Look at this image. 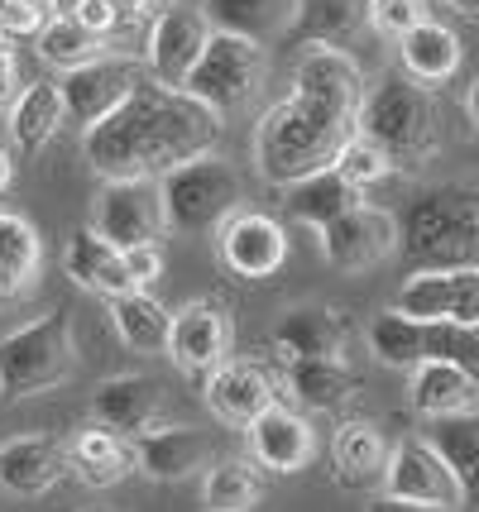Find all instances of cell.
I'll return each instance as SVG.
<instances>
[{
	"label": "cell",
	"instance_id": "6da1fadb",
	"mask_svg": "<svg viewBox=\"0 0 479 512\" xmlns=\"http://www.w3.org/2000/svg\"><path fill=\"white\" fill-rule=\"evenodd\" d=\"M216 134H221V115H211L187 91L159 87L149 77L111 115L82 130V154L101 173V182L163 178L187 158L211 154Z\"/></svg>",
	"mask_w": 479,
	"mask_h": 512
},
{
	"label": "cell",
	"instance_id": "7a4b0ae2",
	"mask_svg": "<svg viewBox=\"0 0 479 512\" xmlns=\"http://www.w3.org/2000/svg\"><path fill=\"white\" fill-rule=\"evenodd\" d=\"M355 134V115L336 111L326 101H312V96H283L278 106L259 115V130H254V163L269 182H297L307 173H321L331 168L341 144Z\"/></svg>",
	"mask_w": 479,
	"mask_h": 512
},
{
	"label": "cell",
	"instance_id": "3957f363",
	"mask_svg": "<svg viewBox=\"0 0 479 512\" xmlns=\"http://www.w3.org/2000/svg\"><path fill=\"white\" fill-rule=\"evenodd\" d=\"M398 254L417 268L479 264V187L441 182L417 192L398 216Z\"/></svg>",
	"mask_w": 479,
	"mask_h": 512
},
{
	"label": "cell",
	"instance_id": "277c9868",
	"mask_svg": "<svg viewBox=\"0 0 479 512\" xmlns=\"http://www.w3.org/2000/svg\"><path fill=\"white\" fill-rule=\"evenodd\" d=\"M355 134L379 144L393 158V168L427 163L436 154V144H441V115H436L432 91L422 82H412L408 72L365 87V101L355 111Z\"/></svg>",
	"mask_w": 479,
	"mask_h": 512
},
{
	"label": "cell",
	"instance_id": "5b68a950",
	"mask_svg": "<svg viewBox=\"0 0 479 512\" xmlns=\"http://www.w3.org/2000/svg\"><path fill=\"white\" fill-rule=\"evenodd\" d=\"M159 197H163V225L173 235H206V230H216L226 216L240 211L245 178L235 173L230 158L197 154L163 173Z\"/></svg>",
	"mask_w": 479,
	"mask_h": 512
},
{
	"label": "cell",
	"instance_id": "8992f818",
	"mask_svg": "<svg viewBox=\"0 0 479 512\" xmlns=\"http://www.w3.org/2000/svg\"><path fill=\"white\" fill-rule=\"evenodd\" d=\"M72 364H77V345H72V321L63 307H53L48 316L0 340V383L10 398H34L68 383Z\"/></svg>",
	"mask_w": 479,
	"mask_h": 512
},
{
	"label": "cell",
	"instance_id": "52a82bcc",
	"mask_svg": "<svg viewBox=\"0 0 479 512\" xmlns=\"http://www.w3.org/2000/svg\"><path fill=\"white\" fill-rule=\"evenodd\" d=\"M259 77H264V53L259 44L240 39V34H216L211 29V44H206L202 63L192 67V77L183 82V91L192 101H202L211 115H235L245 111L259 91Z\"/></svg>",
	"mask_w": 479,
	"mask_h": 512
},
{
	"label": "cell",
	"instance_id": "ba28073f",
	"mask_svg": "<svg viewBox=\"0 0 479 512\" xmlns=\"http://www.w3.org/2000/svg\"><path fill=\"white\" fill-rule=\"evenodd\" d=\"M321 259L336 273H369L384 259L398 254V216L384 206H350L345 216H336L331 225H321Z\"/></svg>",
	"mask_w": 479,
	"mask_h": 512
},
{
	"label": "cell",
	"instance_id": "9c48e42d",
	"mask_svg": "<svg viewBox=\"0 0 479 512\" xmlns=\"http://www.w3.org/2000/svg\"><path fill=\"white\" fill-rule=\"evenodd\" d=\"M92 230L115 249H135V245H154L163 230V197H159V178H125V182H106L96 192L92 206Z\"/></svg>",
	"mask_w": 479,
	"mask_h": 512
},
{
	"label": "cell",
	"instance_id": "30bf717a",
	"mask_svg": "<svg viewBox=\"0 0 479 512\" xmlns=\"http://www.w3.org/2000/svg\"><path fill=\"white\" fill-rule=\"evenodd\" d=\"M149 82V67L135 63V58H92V63L72 67L63 72V82H58V96H63V115L77 120L82 130L96 125L101 115H111L125 96L135 87Z\"/></svg>",
	"mask_w": 479,
	"mask_h": 512
},
{
	"label": "cell",
	"instance_id": "8fae6325",
	"mask_svg": "<svg viewBox=\"0 0 479 512\" xmlns=\"http://www.w3.org/2000/svg\"><path fill=\"white\" fill-rule=\"evenodd\" d=\"M379 484H384V493H393V498H408V503H422V508H436V512L465 508L456 474L436 455V446L427 436L398 441V446L388 450V465H384V479H379Z\"/></svg>",
	"mask_w": 479,
	"mask_h": 512
},
{
	"label": "cell",
	"instance_id": "7c38bea8",
	"mask_svg": "<svg viewBox=\"0 0 479 512\" xmlns=\"http://www.w3.org/2000/svg\"><path fill=\"white\" fill-rule=\"evenodd\" d=\"M206 44H211V24H206L202 5H168L159 20L149 24V44H144V67L159 87L183 91L192 67L202 63Z\"/></svg>",
	"mask_w": 479,
	"mask_h": 512
},
{
	"label": "cell",
	"instance_id": "4fadbf2b",
	"mask_svg": "<svg viewBox=\"0 0 479 512\" xmlns=\"http://www.w3.org/2000/svg\"><path fill=\"white\" fill-rule=\"evenodd\" d=\"M216 249L235 278H269L288 259V235L264 211H235L216 225Z\"/></svg>",
	"mask_w": 479,
	"mask_h": 512
},
{
	"label": "cell",
	"instance_id": "5bb4252c",
	"mask_svg": "<svg viewBox=\"0 0 479 512\" xmlns=\"http://www.w3.org/2000/svg\"><path fill=\"white\" fill-rule=\"evenodd\" d=\"M230 350V321L216 302H187L183 312L168 316V345L163 355L183 374H206L216 369Z\"/></svg>",
	"mask_w": 479,
	"mask_h": 512
},
{
	"label": "cell",
	"instance_id": "9a60e30c",
	"mask_svg": "<svg viewBox=\"0 0 479 512\" xmlns=\"http://www.w3.org/2000/svg\"><path fill=\"white\" fill-rule=\"evenodd\" d=\"M206 407L221 426L245 431L264 407H274V379L250 359H221L206 369Z\"/></svg>",
	"mask_w": 479,
	"mask_h": 512
},
{
	"label": "cell",
	"instance_id": "2e32d148",
	"mask_svg": "<svg viewBox=\"0 0 479 512\" xmlns=\"http://www.w3.org/2000/svg\"><path fill=\"white\" fill-rule=\"evenodd\" d=\"M365 67L355 63V53H345L336 44H312L302 53V63L293 67V91L312 96V101H326L336 111H360L365 101Z\"/></svg>",
	"mask_w": 479,
	"mask_h": 512
},
{
	"label": "cell",
	"instance_id": "e0dca14e",
	"mask_svg": "<svg viewBox=\"0 0 479 512\" xmlns=\"http://www.w3.org/2000/svg\"><path fill=\"white\" fill-rule=\"evenodd\" d=\"M163 407H168V388L159 379H149V374H120V379L96 383L92 393L96 426L120 431V436H144L159 422Z\"/></svg>",
	"mask_w": 479,
	"mask_h": 512
},
{
	"label": "cell",
	"instance_id": "ac0fdd59",
	"mask_svg": "<svg viewBox=\"0 0 479 512\" xmlns=\"http://www.w3.org/2000/svg\"><path fill=\"white\" fill-rule=\"evenodd\" d=\"M245 436H250V455L254 465L274 469V474H297V469L312 465V455H317V436H312V426L302 412L293 407H264L250 426H245Z\"/></svg>",
	"mask_w": 479,
	"mask_h": 512
},
{
	"label": "cell",
	"instance_id": "d6986e66",
	"mask_svg": "<svg viewBox=\"0 0 479 512\" xmlns=\"http://www.w3.org/2000/svg\"><path fill=\"white\" fill-rule=\"evenodd\" d=\"M206 465H211V441L192 426H149L144 436H135V469L159 484L192 479Z\"/></svg>",
	"mask_w": 479,
	"mask_h": 512
},
{
	"label": "cell",
	"instance_id": "ffe728a7",
	"mask_svg": "<svg viewBox=\"0 0 479 512\" xmlns=\"http://www.w3.org/2000/svg\"><path fill=\"white\" fill-rule=\"evenodd\" d=\"M68 474V450L48 436H20L0 446V489L15 498H44Z\"/></svg>",
	"mask_w": 479,
	"mask_h": 512
},
{
	"label": "cell",
	"instance_id": "44dd1931",
	"mask_svg": "<svg viewBox=\"0 0 479 512\" xmlns=\"http://www.w3.org/2000/svg\"><path fill=\"white\" fill-rule=\"evenodd\" d=\"M274 345L283 359H341L345 350V326L331 307H288L274 326Z\"/></svg>",
	"mask_w": 479,
	"mask_h": 512
},
{
	"label": "cell",
	"instance_id": "7402d4cb",
	"mask_svg": "<svg viewBox=\"0 0 479 512\" xmlns=\"http://www.w3.org/2000/svg\"><path fill=\"white\" fill-rule=\"evenodd\" d=\"M412 374V412H422L427 422L432 417H456V412H475L479 402V383L465 374V369H456V364H446V359H422L417 369H408Z\"/></svg>",
	"mask_w": 479,
	"mask_h": 512
},
{
	"label": "cell",
	"instance_id": "603a6c76",
	"mask_svg": "<svg viewBox=\"0 0 479 512\" xmlns=\"http://www.w3.org/2000/svg\"><path fill=\"white\" fill-rule=\"evenodd\" d=\"M398 58H403V72L422 87H441L460 72V39L451 24L441 20H422L417 29H408L398 39Z\"/></svg>",
	"mask_w": 479,
	"mask_h": 512
},
{
	"label": "cell",
	"instance_id": "cb8c5ba5",
	"mask_svg": "<svg viewBox=\"0 0 479 512\" xmlns=\"http://www.w3.org/2000/svg\"><path fill=\"white\" fill-rule=\"evenodd\" d=\"M63 273H68L77 288L96 292V297H120V292H130V273L120 264V249L106 245L96 230H77L63 249Z\"/></svg>",
	"mask_w": 479,
	"mask_h": 512
},
{
	"label": "cell",
	"instance_id": "d4e9b609",
	"mask_svg": "<svg viewBox=\"0 0 479 512\" xmlns=\"http://www.w3.org/2000/svg\"><path fill=\"white\" fill-rule=\"evenodd\" d=\"M130 469H135V446H130V436L106 431V426L82 431L68 450V474H77L87 489H111V484H120Z\"/></svg>",
	"mask_w": 479,
	"mask_h": 512
},
{
	"label": "cell",
	"instance_id": "484cf974",
	"mask_svg": "<svg viewBox=\"0 0 479 512\" xmlns=\"http://www.w3.org/2000/svg\"><path fill=\"white\" fill-rule=\"evenodd\" d=\"M365 192L355 187V182H345L336 168H321V173H307V178L288 182V216L297 225H331L336 216H345L350 206H360Z\"/></svg>",
	"mask_w": 479,
	"mask_h": 512
},
{
	"label": "cell",
	"instance_id": "4316f807",
	"mask_svg": "<svg viewBox=\"0 0 479 512\" xmlns=\"http://www.w3.org/2000/svg\"><path fill=\"white\" fill-rule=\"evenodd\" d=\"M427 441L436 446V455L451 465L460 484L465 508H479V412H456V417H432Z\"/></svg>",
	"mask_w": 479,
	"mask_h": 512
},
{
	"label": "cell",
	"instance_id": "83f0119b",
	"mask_svg": "<svg viewBox=\"0 0 479 512\" xmlns=\"http://www.w3.org/2000/svg\"><path fill=\"white\" fill-rule=\"evenodd\" d=\"M331 465H336V479L350 484V489H365V484H379L388 465V446L379 436L374 422H341L336 436H331Z\"/></svg>",
	"mask_w": 479,
	"mask_h": 512
},
{
	"label": "cell",
	"instance_id": "f1b7e54d",
	"mask_svg": "<svg viewBox=\"0 0 479 512\" xmlns=\"http://www.w3.org/2000/svg\"><path fill=\"white\" fill-rule=\"evenodd\" d=\"M202 15L216 34H240L264 44L293 24V0H202Z\"/></svg>",
	"mask_w": 479,
	"mask_h": 512
},
{
	"label": "cell",
	"instance_id": "f546056e",
	"mask_svg": "<svg viewBox=\"0 0 479 512\" xmlns=\"http://www.w3.org/2000/svg\"><path fill=\"white\" fill-rule=\"evenodd\" d=\"M369 24V0H293V29L302 44H336L355 39Z\"/></svg>",
	"mask_w": 479,
	"mask_h": 512
},
{
	"label": "cell",
	"instance_id": "4dcf8cb0",
	"mask_svg": "<svg viewBox=\"0 0 479 512\" xmlns=\"http://www.w3.org/2000/svg\"><path fill=\"white\" fill-rule=\"evenodd\" d=\"M288 364V393L307 412H336L355 393V374L345 359H283Z\"/></svg>",
	"mask_w": 479,
	"mask_h": 512
},
{
	"label": "cell",
	"instance_id": "1f68e13d",
	"mask_svg": "<svg viewBox=\"0 0 479 512\" xmlns=\"http://www.w3.org/2000/svg\"><path fill=\"white\" fill-rule=\"evenodd\" d=\"M106 307H111L115 335H120L135 355H163V345H168V316L173 312H163L144 288H130V292H120V297H106Z\"/></svg>",
	"mask_w": 479,
	"mask_h": 512
},
{
	"label": "cell",
	"instance_id": "d6a6232c",
	"mask_svg": "<svg viewBox=\"0 0 479 512\" xmlns=\"http://www.w3.org/2000/svg\"><path fill=\"white\" fill-rule=\"evenodd\" d=\"M68 115H63V96H58V82H34V87H20V96L10 101V139L20 144L24 154L44 149L48 139L58 134Z\"/></svg>",
	"mask_w": 479,
	"mask_h": 512
},
{
	"label": "cell",
	"instance_id": "836d02e7",
	"mask_svg": "<svg viewBox=\"0 0 479 512\" xmlns=\"http://www.w3.org/2000/svg\"><path fill=\"white\" fill-rule=\"evenodd\" d=\"M39 230L24 221V216H0V302L20 297L34 278H39Z\"/></svg>",
	"mask_w": 479,
	"mask_h": 512
},
{
	"label": "cell",
	"instance_id": "e575fe53",
	"mask_svg": "<svg viewBox=\"0 0 479 512\" xmlns=\"http://www.w3.org/2000/svg\"><path fill=\"white\" fill-rule=\"evenodd\" d=\"M34 53H39L48 67L72 72V67L101 58V53H106V39H101V34H92V29H82L72 15H48L44 29L34 34Z\"/></svg>",
	"mask_w": 479,
	"mask_h": 512
},
{
	"label": "cell",
	"instance_id": "d590c367",
	"mask_svg": "<svg viewBox=\"0 0 479 512\" xmlns=\"http://www.w3.org/2000/svg\"><path fill=\"white\" fill-rule=\"evenodd\" d=\"M422 331H427L422 321H412V316L388 307L384 316L369 321V355L379 359V364H388V369H417V364L427 359Z\"/></svg>",
	"mask_w": 479,
	"mask_h": 512
},
{
	"label": "cell",
	"instance_id": "8d00e7d4",
	"mask_svg": "<svg viewBox=\"0 0 479 512\" xmlns=\"http://www.w3.org/2000/svg\"><path fill=\"white\" fill-rule=\"evenodd\" d=\"M259 503V474L250 460H216L206 465L202 508L206 512H250Z\"/></svg>",
	"mask_w": 479,
	"mask_h": 512
},
{
	"label": "cell",
	"instance_id": "74e56055",
	"mask_svg": "<svg viewBox=\"0 0 479 512\" xmlns=\"http://www.w3.org/2000/svg\"><path fill=\"white\" fill-rule=\"evenodd\" d=\"M451 297H456L451 268H417L393 297V312L412 321H451Z\"/></svg>",
	"mask_w": 479,
	"mask_h": 512
},
{
	"label": "cell",
	"instance_id": "f35d334b",
	"mask_svg": "<svg viewBox=\"0 0 479 512\" xmlns=\"http://www.w3.org/2000/svg\"><path fill=\"white\" fill-rule=\"evenodd\" d=\"M422 326H427V331H422V350H427V359H446V364L465 369V374L479 383V335H475V326H460V321H422Z\"/></svg>",
	"mask_w": 479,
	"mask_h": 512
},
{
	"label": "cell",
	"instance_id": "ab89813d",
	"mask_svg": "<svg viewBox=\"0 0 479 512\" xmlns=\"http://www.w3.org/2000/svg\"><path fill=\"white\" fill-rule=\"evenodd\" d=\"M331 168H336L345 182H355V187L365 192V187H374V182H384L388 173H393V158H388L379 144H369L365 134H350Z\"/></svg>",
	"mask_w": 479,
	"mask_h": 512
},
{
	"label": "cell",
	"instance_id": "60d3db41",
	"mask_svg": "<svg viewBox=\"0 0 479 512\" xmlns=\"http://www.w3.org/2000/svg\"><path fill=\"white\" fill-rule=\"evenodd\" d=\"M427 20V0H369V29L379 39H403Z\"/></svg>",
	"mask_w": 479,
	"mask_h": 512
},
{
	"label": "cell",
	"instance_id": "b9f144b4",
	"mask_svg": "<svg viewBox=\"0 0 479 512\" xmlns=\"http://www.w3.org/2000/svg\"><path fill=\"white\" fill-rule=\"evenodd\" d=\"M48 20V5L34 0H0V34L5 39H34Z\"/></svg>",
	"mask_w": 479,
	"mask_h": 512
},
{
	"label": "cell",
	"instance_id": "7bdbcfd3",
	"mask_svg": "<svg viewBox=\"0 0 479 512\" xmlns=\"http://www.w3.org/2000/svg\"><path fill=\"white\" fill-rule=\"evenodd\" d=\"M120 264L130 273L135 288H154L163 278V254H159V240L154 245H135V249H120Z\"/></svg>",
	"mask_w": 479,
	"mask_h": 512
},
{
	"label": "cell",
	"instance_id": "ee69618b",
	"mask_svg": "<svg viewBox=\"0 0 479 512\" xmlns=\"http://www.w3.org/2000/svg\"><path fill=\"white\" fill-rule=\"evenodd\" d=\"M68 15L82 24V29H92V34H101V39H106L115 24H120V0H77Z\"/></svg>",
	"mask_w": 479,
	"mask_h": 512
},
{
	"label": "cell",
	"instance_id": "f6af8a7d",
	"mask_svg": "<svg viewBox=\"0 0 479 512\" xmlns=\"http://www.w3.org/2000/svg\"><path fill=\"white\" fill-rule=\"evenodd\" d=\"M5 39V34H0ZM20 96V72H15V58H10V48L0 44V111H10V101Z\"/></svg>",
	"mask_w": 479,
	"mask_h": 512
},
{
	"label": "cell",
	"instance_id": "bcb514c9",
	"mask_svg": "<svg viewBox=\"0 0 479 512\" xmlns=\"http://www.w3.org/2000/svg\"><path fill=\"white\" fill-rule=\"evenodd\" d=\"M365 512H436V508H422V503H408V498H393V493H379L369 498Z\"/></svg>",
	"mask_w": 479,
	"mask_h": 512
},
{
	"label": "cell",
	"instance_id": "7dc6e473",
	"mask_svg": "<svg viewBox=\"0 0 479 512\" xmlns=\"http://www.w3.org/2000/svg\"><path fill=\"white\" fill-rule=\"evenodd\" d=\"M10 182H15V158H10V149L0 144V192H5Z\"/></svg>",
	"mask_w": 479,
	"mask_h": 512
},
{
	"label": "cell",
	"instance_id": "c3c4849f",
	"mask_svg": "<svg viewBox=\"0 0 479 512\" xmlns=\"http://www.w3.org/2000/svg\"><path fill=\"white\" fill-rule=\"evenodd\" d=\"M465 111H470V125L479 130V77L470 82V91H465Z\"/></svg>",
	"mask_w": 479,
	"mask_h": 512
},
{
	"label": "cell",
	"instance_id": "681fc988",
	"mask_svg": "<svg viewBox=\"0 0 479 512\" xmlns=\"http://www.w3.org/2000/svg\"><path fill=\"white\" fill-rule=\"evenodd\" d=\"M72 5H77V0H48V10H53V15H68Z\"/></svg>",
	"mask_w": 479,
	"mask_h": 512
},
{
	"label": "cell",
	"instance_id": "f907efd6",
	"mask_svg": "<svg viewBox=\"0 0 479 512\" xmlns=\"http://www.w3.org/2000/svg\"><path fill=\"white\" fill-rule=\"evenodd\" d=\"M0 398H5V383H0Z\"/></svg>",
	"mask_w": 479,
	"mask_h": 512
},
{
	"label": "cell",
	"instance_id": "816d5d0a",
	"mask_svg": "<svg viewBox=\"0 0 479 512\" xmlns=\"http://www.w3.org/2000/svg\"><path fill=\"white\" fill-rule=\"evenodd\" d=\"M34 5H48V0H34Z\"/></svg>",
	"mask_w": 479,
	"mask_h": 512
},
{
	"label": "cell",
	"instance_id": "f5cc1de1",
	"mask_svg": "<svg viewBox=\"0 0 479 512\" xmlns=\"http://www.w3.org/2000/svg\"><path fill=\"white\" fill-rule=\"evenodd\" d=\"M475 335H479V326H475Z\"/></svg>",
	"mask_w": 479,
	"mask_h": 512
}]
</instances>
